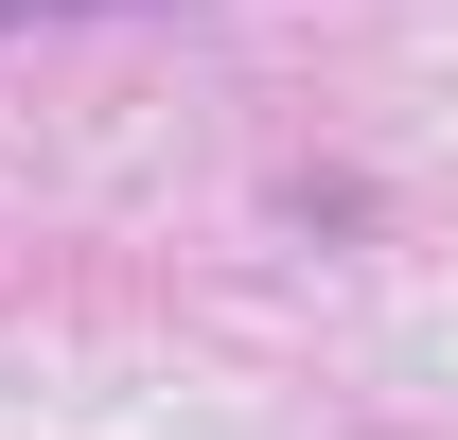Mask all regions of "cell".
<instances>
[{
  "instance_id": "cell-1",
  "label": "cell",
  "mask_w": 458,
  "mask_h": 440,
  "mask_svg": "<svg viewBox=\"0 0 458 440\" xmlns=\"http://www.w3.org/2000/svg\"><path fill=\"white\" fill-rule=\"evenodd\" d=\"M18 18H141V0H0V36H18Z\"/></svg>"
}]
</instances>
